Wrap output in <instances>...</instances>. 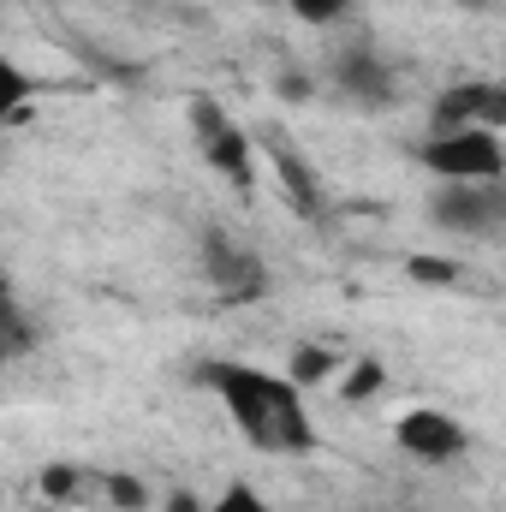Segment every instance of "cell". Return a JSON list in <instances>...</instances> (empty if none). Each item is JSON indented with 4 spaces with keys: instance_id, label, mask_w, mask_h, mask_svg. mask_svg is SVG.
I'll return each mask as SVG.
<instances>
[{
    "instance_id": "6da1fadb",
    "label": "cell",
    "mask_w": 506,
    "mask_h": 512,
    "mask_svg": "<svg viewBox=\"0 0 506 512\" xmlns=\"http://www.w3.org/2000/svg\"><path fill=\"white\" fill-rule=\"evenodd\" d=\"M197 382L221 399V411L233 417V429L251 441L256 453L274 459H298L316 447V417H310V393L292 382L286 370L245 364V358H209L197 370Z\"/></svg>"
},
{
    "instance_id": "7a4b0ae2",
    "label": "cell",
    "mask_w": 506,
    "mask_h": 512,
    "mask_svg": "<svg viewBox=\"0 0 506 512\" xmlns=\"http://www.w3.org/2000/svg\"><path fill=\"white\" fill-rule=\"evenodd\" d=\"M423 167L435 173V185H489V179H506V137L495 126L435 131L423 143Z\"/></svg>"
},
{
    "instance_id": "3957f363",
    "label": "cell",
    "mask_w": 506,
    "mask_h": 512,
    "mask_svg": "<svg viewBox=\"0 0 506 512\" xmlns=\"http://www.w3.org/2000/svg\"><path fill=\"white\" fill-rule=\"evenodd\" d=\"M429 221L447 227V233H459V239H501L506 179H489V185H435Z\"/></svg>"
},
{
    "instance_id": "277c9868",
    "label": "cell",
    "mask_w": 506,
    "mask_h": 512,
    "mask_svg": "<svg viewBox=\"0 0 506 512\" xmlns=\"http://www.w3.org/2000/svg\"><path fill=\"white\" fill-rule=\"evenodd\" d=\"M393 441H399V453L417 459V465H453V459L471 447L465 423H459L453 411H441V405H411V411L393 423Z\"/></svg>"
},
{
    "instance_id": "5b68a950",
    "label": "cell",
    "mask_w": 506,
    "mask_h": 512,
    "mask_svg": "<svg viewBox=\"0 0 506 512\" xmlns=\"http://www.w3.org/2000/svg\"><path fill=\"white\" fill-rule=\"evenodd\" d=\"M429 120L435 131H459V126H506V84L495 78H465V84H453V90H441L435 96V108H429Z\"/></svg>"
},
{
    "instance_id": "8992f818",
    "label": "cell",
    "mask_w": 506,
    "mask_h": 512,
    "mask_svg": "<svg viewBox=\"0 0 506 512\" xmlns=\"http://www.w3.org/2000/svg\"><path fill=\"white\" fill-rule=\"evenodd\" d=\"M191 126H197V143H203V155H209V167L215 173H227V179H239V185H251L256 167H251V137L233 126L215 102H191Z\"/></svg>"
},
{
    "instance_id": "52a82bcc",
    "label": "cell",
    "mask_w": 506,
    "mask_h": 512,
    "mask_svg": "<svg viewBox=\"0 0 506 512\" xmlns=\"http://www.w3.org/2000/svg\"><path fill=\"white\" fill-rule=\"evenodd\" d=\"M340 90L364 108H387L393 102V72L381 66L376 54H346L340 60Z\"/></svg>"
},
{
    "instance_id": "ba28073f",
    "label": "cell",
    "mask_w": 506,
    "mask_h": 512,
    "mask_svg": "<svg viewBox=\"0 0 506 512\" xmlns=\"http://www.w3.org/2000/svg\"><path fill=\"white\" fill-rule=\"evenodd\" d=\"M36 102V84H30V72L12 60V54H0V131L12 126V120H24V108Z\"/></svg>"
},
{
    "instance_id": "9c48e42d",
    "label": "cell",
    "mask_w": 506,
    "mask_h": 512,
    "mask_svg": "<svg viewBox=\"0 0 506 512\" xmlns=\"http://www.w3.org/2000/svg\"><path fill=\"white\" fill-rule=\"evenodd\" d=\"M286 376H292V382L310 393L316 382H328V376H334V352H322V346H298V352H292V370H286Z\"/></svg>"
},
{
    "instance_id": "30bf717a",
    "label": "cell",
    "mask_w": 506,
    "mask_h": 512,
    "mask_svg": "<svg viewBox=\"0 0 506 512\" xmlns=\"http://www.w3.org/2000/svg\"><path fill=\"white\" fill-rule=\"evenodd\" d=\"M381 382H387V370H381L376 358H358L352 376L340 382V399H370V393H381Z\"/></svg>"
},
{
    "instance_id": "8fae6325",
    "label": "cell",
    "mask_w": 506,
    "mask_h": 512,
    "mask_svg": "<svg viewBox=\"0 0 506 512\" xmlns=\"http://www.w3.org/2000/svg\"><path fill=\"white\" fill-rule=\"evenodd\" d=\"M203 512H268V501L256 495L251 483H227V489H221V495H215Z\"/></svg>"
},
{
    "instance_id": "7c38bea8",
    "label": "cell",
    "mask_w": 506,
    "mask_h": 512,
    "mask_svg": "<svg viewBox=\"0 0 506 512\" xmlns=\"http://www.w3.org/2000/svg\"><path fill=\"white\" fill-rule=\"evenodd\" d=\"M286 6H292L304 24H334V18H346L358 0H286Z\"/></svg>"
},
{
    "instance_id": "4fadbf2b",
    "label": "cell",
    "mask_w": 506,
    "mask_h": 512,
    "mask_svg": "<svg viewBox=\"0 0 506 512\" xmlns=\"http://www.w3.org/2000/svg\"><path fill=\"white\" fill-rule=\"evenodd\" d=\"M78 483H84L78 465H48V471H42V495H48V501H72Z\"/></svg>"
},
{
    "instance_id": "5bb4252c",
    "label": "cell",
    "mask_w": 506,
    "mask_h": 512,
    "mask_svg": "<svg viewBox=\"0 0 506 512\" xmlns=\"http://www.w3.org/2000/svg\"><path fill=\"white\" fill-rule=\"evenodd\" d=\"M0 334L6 340H24V310H18V292H12L6 274H0Z\"/></svg>"
},
{
    "instance_id": "9a60e30c",
    "label": "cell",
    "mask_w": 506,
    "mask_h": 512,
    "mask_svg": "<svg viewBox=\"0 0 506 512\" xmlns=\"http://www.w3.org/2000/svg\"><path fill=\"white\" fill-rule=\"evenodd\" d=\"M411 274H417V280H459L453 262H411Z\"/></svg>"
},
{
    "instance_id": "2e32d148",
    "label": "cell",
    "mask_w": 506,
    "mask_h": 512,
    "mask_svg": "<svg viewBox=\"0 0 506 512\" xmlns=\"http://www.w3.org/2000/svg\"><path fill=\"white\" fill-rule=\"evenodd\" d=\"M167 512H203V501H197L191 489H173V501H167Z\"/></svg>"
},
{
    "instance_id": "e0dca14e",
    "label": "cell",
    "mask_w": 506,
    "mask_h": 512,
    "mask_svg": "<svg viewBox=\"0 0 506 512\" xmlns=\"http://www.w3.org/2000/svg\"><path fill=\"white\" fill-rule=\"evenodd\" d=\"M465 6H495V0H465Z\"/></svg>"
}]
</instances>
